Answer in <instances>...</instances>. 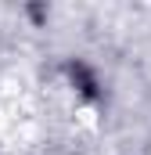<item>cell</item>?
<instances>
[{"label":"cell","mask_w":151,"mask_h":155,"mask_svg":"<svg viewBox=\"0 0 151 155\" xmlns=\"http://www.w3.org/2000/svg\"><path fill=\"white\" fill-rule=\"evenodd\" d=\"M65 76H69V83L76 87V94H83V97H101V83H97V76H94V69L86 65V61H69L65 65Z\"/></svg>","instance_id":"6da1fadb"}]
</instances>
